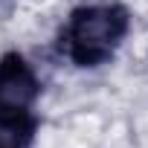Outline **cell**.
Instances as JSON below:
<instances>
[{
    "instance_id": "7a4b0ae2",
    "label": "cell",
    "mask_w": 148,
    "mask_h": 148,
    "mask_svg": "<svg viewBox=\"0 0 148 148\" xmlns=\"http://www.w3.org/2000/svg\"><path fill=\"white\" fill-rule=\"evenodd\" d=\"M38 76L23 58L6 55L0 61V119H23L38 102Z\"/></svg>"
},
{
    "instance_id": "6da1fadb",
    "label": "cell",
    "mask_w": 148,
    "mask_h": 148,
    "mask_svg": "<svg viewBox=\"0 0 148 148\" xmlns=\"http://www.w3.org/2000/svg\"><path fill=\"white\" fill-rule=\"evenodd\" d=\"M125 32H128V18L119 6H110V3L84 6L79 12H73L70 18L67 52L82 64L105 61L108 55L116 52Z\"/></svg>"
},
{
    "instance_id": "3957f363",
    "label": "cell",
    "mask_w": 148,
    "mask_h": 148,
    "mask_svg": "<svg viewBox=\"0 0 148 148\" xmlns=\"http://www.w3.org/2000/svg\"><path fill=\"white\" fill-rule=\"evenodd\" d=\"M29 128L23 119H0V148H26Z\"/></svg>"
}]
</instances>
